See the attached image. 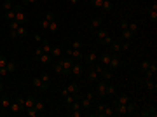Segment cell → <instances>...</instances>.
Here are the masks:
<instances>
[{
	"label": "cell",
	"mask_w": 157,
	"mask_h": 117,
	"mask_svg": "<svg viewBox=\"0 0 157 117\" xmlns=\"http://www.w3.org/2000/svg\"><path fill=\"white\" fill-rule=\"evenodd\" d=\"M101 70H103V66L101 65H89V72H87V80L89 82H94V80H98V75L101 74Z\"/></svg>",
	"instance_id": "6da1fadb"
},
{
	"label": "cell",
	"mask_w": 157,
	"mask_h": 117,
	"mask_svg": "<svg viewBox=\"0 0 157 117\" xmlns=\"http://www.w3.org/2000/svg\"><path fill=\"white\" fill-rule=\"evenodd\" d=\"M59 63H61V66H63V75H70L72 66H73V60H72L70 56H68V58H61Z\"/></svg>",
	"instance_id": "7a4b0ae2"
},
{
	"label": "cell",
	"mask_w": 157,
	"mask_h": 117,
	"mask_svg": "<svg viewBox=\"0 0 157 117\" xmlns=\"http://www.w3.org/2000/svg\"><path fill=\"white\" fill-rule=\"evenodd\" d=\"M35 58H37L42 65H47V63L51 61V54H46V53L42 51V47H38V49L35 51Z\"/></svg>",
	"instance_id": "3957f363"
},
{
	"label": "cell",
	"mask_w": 157,
	"mask_h": 117,
	"mask_svg": "<svg viewBox=\"0 0 157 117\" xmlns=\"http://www.w3.org/2000/svg\"><path fill=\"white\" fill-rule=\"evenodd\" d=\"M12 9L16 11V18H14V21H18L19 25H25L26 16H25V12H23V11H21V5H14Z\"/></svg>",
	"instance_id": "277c9868"
},
{
	"label": "cell",
	"mask_w": 157,
	"mask_h": 117,
	"mask_svg": "<svg viewBox=\"0 0 157 117\" xmlns=\"http://www.w3.org/2000/svg\"><path fill=\"white\" fill-rule=\"evenodd\" d=\"M11 37L12 39H23V37H26V28L23 25H19L16 30H11Z\"/></svg>",
	"instance_id": "5b68a950"
},
{
	"label": "cell",
	"mask_w": 157,
	"mask_h": 117,
	"mask_svg": "<svg viewBox=\"0 0 157 117\" xmlns=\"http://www.w3.org/2000/svg\"><path fill=\"white\" fill-rule=\"evenodd\" d=\"M75 93H79V86L77 84H68V87L61 91V95L65 98V96H68V95H75Z\"/></svg>",
	"instance_id": "8992f818"
},
{
	"label": "cell",
	"mask_w": 157,
	"mask_h": 117,
	"mask_svg": "<svg viewBox=\"0 0 157 117\" xmlns=\"http://www.w3.org/2000/svg\"><path fill=\"white\" fill-rule=\"evenodd\" d=\"M155 72H157V65H155V61H150L147 72H143V74H145V79H152V77L155 75Z\"/></svg>",
	"instance_id": "52a82bcc"
},
{
	"label": "cell",
	"mask_w": 157,
	"mask_h": 117,
	"mask_svg": "<svg viewBox=\"0 0 157 117\" xmlns=\"http://www.w3.org/2000/svg\"><path fill=\"white\" fill-rule=\"evenodd\" d=\"M142 117H155L157 115V110H155V107H147V108H143L142 112H138Z\"/></svg>",
	"instance_id": "ba28073f"
},
{
	"label": "cell",
	"mask_w": 157,
	"mask_h": 117,
	"mask_svg": "<svg viewBox=\"0 0 157 117\" xmlns=\"http://www.w3.org/2000/svg\"><path fill=\"white\" fill-rule=\"evenodd\" d=\"M119 66H121V58H119L117 54H114V56L110 58V63H108V68H110V70H117Z\"/></svg>",
	"instance_id": "9c48e42d"
},
{
	"label": "cell",
	"mask_w": 157,
	"mask_h": 117,
	"mask_svg": "<svg viewBox=\"0 0 157 117\" xmlns=\"http://www.w3.org/2000/svg\"><path fill=\"white\" fill-rule=\"evenodd\" d=\"M106 84H108L106 80H100L98 82V96L100 98H105L106 96Z\"/></svg>",
	"instance_id": "30bf717a"
},
{
	"label": "cell",
	"mask_w": 157,
	"mask_h": 117,
	"mask_svg": "<svg viewBox=\"0 0 157 117\" xmlns=\"http://www.w3.org/2000/svg\"><path fill=\"white\" fill-rule=\"evenodd\" d=\"M66 56H70L72 60H80L84 54H82V51H80V49H72V47H70L68 51H66Z\"/></svg>",
	"instance_id": "8fae6325"
},
{
	"label": "cell",
	"mask_w": 157,
	"mask_h": 117,
	"mask_svg": "<svg viewBox=\"0 0 157 117\" xmlns=\"http://www.w3.org/2000/svg\"><path fill=\"white\" fill-rule=\"evenodd\" d=\"M54 19V14L53 12H47L46 14V18H44L42 19V23H40V25H42V28H49V25H51V21Z\"/></svg>",
	"instance_id": "7c38bea8"
},
{
	"label": "cell",
	"mask_w": 157,
	"mask_h": 117,
	"mask_svg": "<svg viewBox=\"0 0 157 117\" xmlns=\"http://www.w3.org/2000/svg\"><path fill=\"white\" fill-rule=\"evenodd\" d=\"M32 84H33V87H37V89H47V87H49L47 84H44V82H42L40 77H35V79L32 80Z\"/></svg>",
	"instance_id": "4fadbf2b"
},
{
	"label": "cell",
	"mask_w": 157,
	"mask_h": 117,
	"mask_svg": "<svg viewBox=\"0 0 157 117\" xmlns=\"http://www.w3.org/2000/svg\"><path fill=\"white\" fill-rule=\"evenodd\" d=\"M9 108H11V112H23V110H26V108H25L23 105H21V103H19L18 100H16V101H12Z\"/></svg>",
	"instance_id": "5bb4252c"
},
{
	"label": "cell",
	"mask_w": 157,
	"mask_h": 117,
	"mask_svg": "<svg viewBox=\"0 0 157 117\" xmlns=\"http://www.w3.org/2000/svg\"><path fill=\"white\" fill-rule=\"evenodd\" d=\"M112 114H114V108H112V107H106V105H105V107H103V110L98 114V117H110Z\"/></svg>",
	"instance_id": "9a60e30c"
},
{
	"label": "cell",
	"mask_w": 157,
	"mask_h": 117,
	"mask_svg": "<svg viewBox=\"0 0 157 117\" xmlns=\"http://www.w3.org/2000/svg\"><path fill=\"white\" fill-rule=\"evenodd\" d=\"M145 87H147L150 93H155V89H157V86H155L154 79H145Z\"/></svg>",
	"instance_id": "2e32d148"
},
{
	"label": "cell",
	"mask_w": 157,
	"mask_h": 117,
	"mask_svg": "<svg viewBox=\"0 0 157 117\" xmlns=\"http://www.w3.org/2000/svg\"><path fill=\"white\" fill-rule=\"evenodd\" d=\"M82 72H84L82 65H79V63H73V66H72V72H70V74H73V75H82Z\"/></svg>",
	"instance_id": "e0dca14e"
},
{
	"label": "cell",
	"mask_w": 157,
	"mask_h": 117,
	"mask_svg": "<svg viewBox=\"0 0 157 117\" xmlns=\"http://www.w3.org/2000/svg\"><path fill=\"white\" fill-rule=\"evenodd\" d=\"M51 44H49V40H46V39H42V51L46 53V54H51Z\"/></svg>",
	"instance_id": "ac0fdd59"
},
{
	"label": "cell",
	"mask_w": 157,
	"mask_h": 117,
	"mask_svg": "<svg viewBox=\"0 0 157 117\" xmlns=\"http://www.w3.org/2000/svg\"><path fill=\"white\" fill-rule=\"evenodd\" d=\"M150 21H154V23L157 21V4H155V2H154V5L150 7Z\"/></svg>",
	"instance_id": "d6986e66"
},
{
	"label": "cell",
	"mask_w": 157,
	"mask_h": 117,
	"mask_svg": "<svg viewBox=\"0 0 157 117\" xmlns=\"http://www.w3.org/2000/svg\"><path fill=\"white\" fill-rule=\"evenodd\" d=\"M35 101H37V98H35V96H28V98H25V108L33 107V105H35Z\"/></svg>",
	"instance_id": "ffe728a7"
},
{
	"label": "cell",
	"mask_w": 157,
	"mask_h": 117,
	"mask_svg": "<svg viewBox=\"0 0 157 117\" xmlns=\"http://www.w3.org/2000/svg\"><path fill=\"white\" fill-rule=\"evenodd\" d=\"M112 0H103V4H101V9L105 11V12H108V11H112Z\"/></svg>",
	"instance_id": "44dd1931"
},
{
	"label": "cell",
	"mask_w": 157,
	"mask_h": 117,
	"mask_svg": "<svg viewBox=\"0 0 157 117\" xmlns=\"http://www.w3.org/2000/svg\"><path fill=\"white\" fill-rule=\"evenodd\" d=\"M126 108H127V115H129V114H133L134 110H136V103H134V101H131V100H129V101L126 103Z\"/></svg>",
	"instance_id": "7402d4cb"
},
{
	"label": "cell",
	"mask_w": 157,
	"mask_h": 117,
	"mask_svg": "<svg viewBox=\"0 0 157 117\" xmlns=\"http://www.w3.org/2000/svg\"><path fill=\"white\" fill-rule=\"evenodd\" d=\"M96 60H98V54H96V53H89V54H87V63H89V65H94Z\"/></svg>",
	"instance_id": "603a6c76"
},
{
	"label": "cell",
	"mask_w": 157,
	"mask_h": 117,
	"mask_svg": "<svg viewBox=\"0 0 157 117\" xmlns=\"http://www.w3.org/2000/svg\"><path fill=\"white\" fill-rule=\"evenodd\" d=\"M12 7H14V4L11 2V0H4V2H2V9H4L5 12H7V11H11Z\"/></svg>",
	"instance_id": "cb8c5ba5"
},
{
	"label": "cell",
	"mask_w": 157,
	"mask_h": 117,
	"mask_svg": "<svg viewBox=\"0 0 157 117\" xmlns=\"http://www.w3.org/2000/svg\"><path fill=\"white\" fill-rule=\"evenodd\" d=\"M0 103H2V108H9V107H11V100H9L7 96H2V98H0Z\"/></svg>",
	"instance_id": "d4e9b609"
},
{
	"label": "cell",
	"mask_w": 157,
	"mask_h": 117,
	"mask_svg": "<svg viewBox=\"0 0 157 117\" xmlns=\"http://www.w3.org/2000/svg\"><path fill=\"white\" fill-rule=\"evenodd\" d=\"M101 23H103L101 18H94V19L91 21V26H93V28H100V26H101Z\"/></svg>",
	"instance_id": "484cf974"
},
{
	"label": "cell",
	"mask_w": 157,
	"mask_h": 117,
	"mask_svg": "<svg viewBox=\"0 0 157 117\" xmlns=\"http://www.w3.org/2000/svg\"><path fill=\"white\" fill-rule=\"evenodd\" d=\"M110 58H112V54H108V53L101 54V63H103L105 66H108V63H110Z\"/></svg>",
	"instance_id": "4316f807"
},
{
	"label": "cell",
	"mask_w": 157,
	"mask_h": 117,
	"mask_svg": "<svg viewBox=\"0 0 157 117\" xmlns=\"http://www.w3.org/2000/svg\"><path fill=\"white\" fill-rule=\"evenodd\" d=\"M127 101H129V96H127V95H122V96H119V98H117V101H115V103H119V105H126Z\"/></svg>",
	"instance_id": "83f0119b"
},
{
	"label": "cell",
	"mask_w": 157,
	"mask_h": 117,
	"mask_svg": "<svg viewBox=\"0 0 157 117\" xmlns=\"http://www.w3.org/2000/svg\"><path fill=\"white\" fill-rule=\"evenodd\" d=\"M110 45H112V49H114V53H119V51H122L121 44H119V42H115V40H112V42H110Z\"/></svg>",
	"instance_id": "f1b7e54d"
},
{
	"label": "cell",
	"mask_w": 157,
	"mask_h": 117,
	"mask_svg": "<svg viewBox=\"0 0 157 117\" xmlns=\"http://www.w3.org/2000/svg\"><path fill=\"white\" fill-rule=\"evenodd\" d=\"M101 74H103V80H106V82L112 79V75H114V74L110 72V70H101Z\"/></svg>",
	"instance_id": "f546056e"
},
{
	"label": "cell",
	"mask_w": 157,
	"mask_h": 117,
	"mask_svg": "<svg viewBox=\"0 0 157 117\" xmlns=\"http://www.w3.org/2000/svg\"><path fill=\"white\" fill-rule=\"evenodd\" d=\"M61 54H63L61 47H53V49H51V56H56V58H59Z\"/></svg>",
	"instance_id": "4dcf8cb0"
},
{
	"label": "cell",
	"mask_w": 157,
	"mask_h": 117,
	"mask_svg": "<svg viewBox=\"0 0 157 117\" xmlns=\"http://www.w3.org/2000/svg\"><path fill=\"white\" fill-rule=\"evenodd\" d=\"M40 79H42V82H44V84H47V86H49V82H51V75H49V74L44 72V74L40 75Z\"/></svg>",
	"instance_id": "1f68e13d"
},
{
	"label": "cell",
	"mask_w": 157,
	"mask_h": 117,
	"mask_svg": "<svg viewBox=\"0 0 157 117\" xmlns=\"http://www.w3.org/2000/svg\"><path fill=\"white\" fill-rule=\"evenodd\" d=\"M5 18H7L9 21H14V18H16V11H14V9L7 11V12H5Z\"/></svg>",
	"instance_id": "d6a6232c"
},
{
	"label": "cell",
	"mask_w": 157,
	"mask_h": 117,
	"mask_svg": "<svg viewBox=\"0 0 157 117\" xmlns=\"http://www.w3.org/2000/svg\"><path fill=\"white\" fill-rule=\"evenodd\" d=\"M106 35H108V33H106V30H105V28H100V30H98V40H100V42H101Z\"/></svg>",
	"instance_id": "836d02e7"
},
{
	"label": "cell",
	"mask_w": 157,
	"mask_h": 117,
	"mask_svg": "<svg viewBox=\"0 0 157 117\" xmlns=\"http://www.w3.org/2000/svg\"><path fill=\"white\" fill-rule=\"evenodd\" d=\"M114 95H115V87L106 84V96H114Z\"/></svg>",
	"instance_id": "e575fe53"
},
{
	"label": "cell",
	"mask_w": 157,
	"mask_h": 117,
	"mask_svg": "<svg viewBox=\"0 0 157 117\" xmlns=\"http://www.w3.org/2000/svg\"><path fill=\"white\" fill-rule=\"evenodd\" d=\"M47 30H49V32H53V33L58 30V21H56V19H53V21H51V25H49V28H47Z\"/></svg>",
	"instance_id": "d590c367"
},
{
	"label": "cell",
	"mask_w": 157,
	"mask_h": 117,
	"mask_svg": "<svg viewBox=\"0 0 157 117\" xmlns=\"http://www.w3.org/2000/svg\"><path fill=\"white\" fill-rule=\"evenodd\" d=\"M133 35H134V33H131L127 28H126V30H122V37H124L126 40H131V39H133Z\"/></svg>",
	"instance_id": "8d00e7d4"
},
{
	"label": "cell",
	"mask_w": 157,
	"mask_h": 117,
	"mask_svg": "<svg viewBox=\"0 0 157 117\" xmlns=\"http://www.w3.org/2000/svg\"><path fill=\"white\" fill-rule=\"evenodd\" d=\"M26 114H28L30 117H35V115H38V112H37V108H35V107H30V108H26Z\"/></svg>",
	"instance_id": "74e56055"
},
{
	"label": "cell",
	"mask_w": 157,
	"mask_h": 117,
	"mask_svg": "<svg viewBox=\"0 0 157 117\" xmlns=\"http://www.w3.org/2000/svg\"><path fill=\"white\" fill-rule=\"evenodd\" d=\"M127 30H129L131 33H136V30H138V25H136V23H129V25H127Z\"/></svg>",
	"instance_id": "f35d334b"
},
{
	"label": "cell",
	"mask_w": 157,
	"mask_h": 117,
	"mask_svg": "<svg viewBox=\"0 0 157 117\" xmlns=\"http://www.w3.org/2000/svg\"><path fill=\"white\" fill-rule=\"evenodd\" d=\"M5 68H7V72H12V70H16V63H12V61H7Z\"/></svg>",
	"instance_id": "ab89813d"
},
{
	"label": "cell",
	"mask_w": 157,
	"mask_h": 117,
	"mask_svg": "<svg viewBox=\"0 0 157 117\" xmlns=\"http://www.w3.org/2000/svg\"><path fill=\"white\" fill-rule=\"evenodd\" d=\"M82 47V42L80 40H73L72 42V49H80Z\"/></svg>",
	"instance_id": "60d3db41"
},
{
	"label": "cell",
	"mask_w": 157,
	"mask_h": 117,
	"mask_svg": "<svg viewBox=\"0 0 157 117\" xmlns=\"http://www.w3.org/2000/svg\"><path fill=\"white\" fill-rule=\"evenodd\" d=\"M33 107L37 108V112H42V110H44V103H42V101H38V100L35 101V105H33Z\"/></svg>",
	"instance_id": "b9f144b4"
},
{
	"label": "cell",
	"mask_w": 157,
	"mask_h": 117,
	"mask_svg": "<svg viewBox=\"0 0 157 117\" xmlns=\"http://www.w3.org/2000/svg\"><path fill=\"white\" fill-rule=\"evenodd\" d=\"M101 4H103V0H91L93 7H101Z\"/></svg>",
	"instance_id": "7bdbcfd3"
},
{
	"label": "cell",
	"mask_w": 157,
	"mask_h": 117,
	"mask_svg": "<svg viewBox=\"0 0 157 117\" xmlns=\"http://www.w3.org/2000/svg\"><path fill=\"white\" fill-rule=\"evenodd\" d=\"M148 65H150V61H148V60H145V61L142 63V72H147V68H148Z\"/></svg>",
	"instance_id": "ee69618b"
},
{
	"label": "cell",
	"mask_w": 157,
	"mask_h": 117,
	"mask_svg": "<svg viewBox=\"0 0 157 117\" xmlns=\"http://www.w3.org/2000/svg\"><path fill=\"white\" fill-rule=\"evenodd\" d=\"M70 115H72V117H80V115H82V112H80V110H72V112H70Z\"/></svg>",
	"instance_id": "f6af8a7d"
},
{
	"label": "cell",
	"mask_w": 157,
	"mask_h": 117,
	"mask_svg": "<svg viewBox=\"0 0 157 117\" xmlns=\"http://www.w3.org/2000/svg\"><path fill=\"white\" fill-rule=\"evenodd\" d=\"M112 40H114V39H112L110 35H106V37H105V39H103L101 42H103V44H108V45H110V42H112Z\"/></svg>",
	"instance_id": "bcb514c9"
},
{
	"label": "cell",
	"mask_w": 157,
	"mask_h": 117,
	"mask_svg": "<svg viewBox=\"0 0 157 117\" xmlns=\"http://www.w3.org/2000/svg\"><path fill=\"white\" fill-rule=\"evenodd\" d=\"M7 65V58L5 56H0V66H5Z\"/></svg>",
	"instance_id": "7dc6e473"
},
{
	"label": "cell",
	"mask_w": 157,
	"mask_h": 117,
	"mask_svg": "<svg viewBox=\"0 0 157 117\" xmlns=\"http://www.w3.org/2000/svg\"><path fill=\"white\" fill-rule=\"evenodd\" d=\"M129 45H131V42H129V40H126L124 44H121V47H122V49L126 51V49H129Z\"/></svg>",
	"instance_id": "c3c4849f"
},
{
	"label": "cell",
	"mask_w": 157,
	"mask_h": 117,
	"mask_svg": "<svg viewBox=\"0 0 157 117\" xmlns=\"http://www.w3.org/2000/svg\"><path fill=\"white\" fill-rule=\"evenodd\" d=\"M5 74H9V72H7V68H5V66H0V77H4Z\"/></svg>",
	"instance_id": "681fc988"
},
{
	"label": "cell",
	"mask_w": 157,
	"mask_h": 117,
	"mask_svg": "<svg viewBox=\"0 0 157 117\" xmlns=\"http://www.w3.org/2000/svg\"><path fill=\"white\" fill-rule=\"evenodd\" d=\"M54 70H56V74H63V66H61V63H58Z\"/></svg>",
	"instance_id": "f907efd6"
},
{
	"label": "cell",
	"mask_w": 157,
	"mask_h": 117,
	"mask_svg": "<svg viewBox=\"0 0 157 117\" xmlns=\"http://www.w3.org/2000/svg\"><path fill=\"white\" fill-rule=\"evenodd\" d=\"M127 25H129V23H127L126 19H122V21H121V28H122V30H126V28H127Z\"/></svg>",
	"instance_id": "816d5d0a"
},
{
	"label": "cell",
	"mask_w": 157,
	"mask_h": 117,
	"mask_svg": "<svg viewBox=\"0 0 157 117\" xmlns=\"http://www.w3.org/2000/svg\"><path fill=\"white\" fill-rule=\"evenodd\" d=\"M4 91V84H2V77H0V93Z\"/></svg>",
	"instance_id": "f5cc1de1"
},
{
	"label": "cell",
	"mask_w": 157,
	"mask_h": 117,
	"mask_svg": "<svg viewBox=\"0 0 157 117\" xmlns=\"http://www.w3.org/2000/svg\"><path fill=\"white\" fill-rule=\"evenodd\" d=\"M70 4H72V5H75V4H79V0H70Z\"/></svg>",
	"instance_id": "db71d44e"
},
{
	"label": "cell",
	"mask_w": 157,
	"mask_h": 117,
	"mask_svg": "<svg viewBox=\"0 0 157 117\" xmlns=\"http://www.w3.org/2000/svg\"><path fill=\"white\" fill-rule=\"evenodd\" d=\"M35 2H37V0H30V2H28V4H35Z\"/></svg>",
	"instance_id": "11a10c76"
},
{
	"label": "cell",
	"mask_w": 157,
	"mask_h": 117,
	"mask_svg": "<svg viewBox=\"0 0 157 117\" xmlns=\"http://www.w3.org/2000/svg\"><path fill=\"white\" fill-rule=\"evenodd\" d=\"M23 2H25V4H28V2H30V0H23Z\"/></svg>",
	"instance_id": "9f6ffc18"
}]
</instances>
